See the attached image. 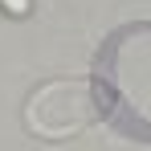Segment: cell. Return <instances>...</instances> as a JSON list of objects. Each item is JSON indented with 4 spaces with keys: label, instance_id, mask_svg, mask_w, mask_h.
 Segmentation results:
<instances>
[{
    "label": "cell",
    "instance_id": "6da1fadb",
    "mask_svg": "<svg viewBox=\"0 0 151 151\" xmlns=\"http://www.w3.org/2000/svg\"><path fill=\"white\" fill-rule=\"evenodd\" d=\"M98 106L86 82H49L41 86L25 106V123L41 139H70L82 127L94 123Z\"/></svg>",
    "mask_w": 151,
    "mask_h": 151
},
{
    "label": "cell",
    "instance_id": "7a4b0ae2",
    "mask_svg": "<svg viewBox=\"0 0 151 151\" xmlns=\"http://www.w3.org/2000/svg\"><path fill=\"white\" fill-rule=\"evenodd\" d=\"M0 8H4L8 17H29V8H33V0H0Z\"/></svg>",
    "mask_w": 151,
    "mask_h": 151
}]
</instances>
